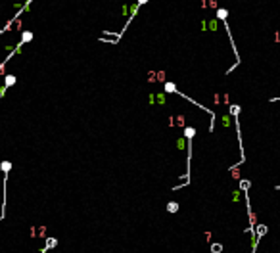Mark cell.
Wrapping results in <instances>:
<instances>
[{"instance_id":"obj_1","label":"cell","mask_w":280,"mask_h":253,"mask_svg":"<svg viewBox=\"0 0 280 253\" xmlns=\"http://www.w3.org/2000/svg\"><path fill=\"white\" fill-rule=\"evenodd\" d=\"M211 249H213V253H219V251L222 249V245H217V244H215L213 247H211Z\"/></svg>"}]
</instances>
